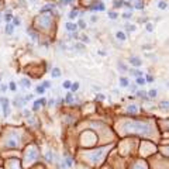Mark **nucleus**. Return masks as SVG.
I'll list each match as a JSON object with an SVG mask.
<instances>
[{
  "label": "nucleus",
  "mask_w": 169,
  "mask_h": 169,
  "mask_svg": "<svg viewBox=\"0 0 169 169\" xmlns=\"http://www.w3.org/2000/svg\"><path fill=\"white\" fill-rule=\"evenodd\" d=\"M135 83H137V86H144V85L147 83V80H145V77L138 76L137 77V80H135Z\"/></svg>",
  "instance_id": "nucleus-7"
},
{
  "label": "nucleus",
  "mask_w": 169,
  "mask_h": 169,
  "mask_svg": "<svg viewBox=\"0 0 169 169\" xmlns=\"http://www.w3.org/2000/svg\"><path fill=\"white\" fill-rule=\"evenodd\" d=\"M77 27H80V28H86V23H85L83 20H79V21H77Z\"/></svg>",
  "instance_id": "nucleus-28"
},
{
  "label": "nucleus",
  "mask_w": 169,
  "mask_h": 169,
  "mask_svg": "<svg viewBox=\"0 0 169 169\" xmlns=\"http://www.w3.org/2000/svg\"><path fill=\"white\" fill-rule=\"evenodd\" d=\"M138 111V108H137V106L135 104H131L130 107H128V113H133V114H135Z\"/></svg>",
  "instance_id": "nucleus-14"
},
{
  "label": "nucleus",
  "mask_w": 169,
  "mask_h": 169,
  "mask_svg": "<svg viewBox=\"0 0 169 169\" xmlns=\"http://www.w3.org/2000/svg\"><path fill=\"white\" fill-rule=\"evenodd\" d=\"M66 103H73V94L72 93L66 94Z\"/></svg>",
  "instance_id": "nucleus-19"
},
{
  "label": "nucleus",
  "mask_w": 169,
  "mask_h": 169,
  "mask_svg": "<svg viewBox=\"0 0 169 169\" xmlns=\"http://www.w3.org/2000/svg\"><path fill=\"white\" fill-rule=\"evenodd\" d=\"M66 30L69 31V32H75V31L77 30V24H75V23H66Z\"/></svg>",
  "instance_id": "nucleus-4"
},
{
  "label": "nucleus",
  "mask_w": 169,
  "mask_h": 169,
  "mask_svg": "<svg viewBox=\"0 0 169 169\" xmlns=\"http://www.w3.org/2000/svg\"><path fill=\"white\" fill-rule=\"evenodd\" d=\"M106 97H104V94H102V93H97L96 94V100H104Z\"/></svg>",
  "instance_id": "nucleus-35"
},
{
  "label": "nucleus",
  "mask_w": 169,
  "mask_h": 169,
  "mask_svg": "<svg viewBox=\"0 0 169 169\" xmlns=\"http://www.w3.org/2000/svg\"><path fill=\"white\" fill-rule=\"evenodd\" d=\"M131 17H133L131 11H130V13H124V14H123V18H124V20H128V18H131Z\"/></svg>",
  "instance_id": "nucleus-36"
},
{
  "label": "nucleus",
  "mask_w": 169,
  "mask_h": 169,
  "mask_svg": "<svg viewBox=\"0 0 169 169\" xmlns=\"http://www.w3.org/2000/svg\"><path fill=\"white\" fill-rule=\"evenodd\" d=\"M71 86H72V83H71L69 80H65V82L62 83V87H65V89H71Z\"/></svg>",
  "instance_id": "nucleus-21"
},
{
  "label": "nucleus",
  "mask_w": 169,
  "mask_h": 169,
  "mask_svg": "<svg viewBox=\"0 0 169 169\" xmlns=\"http://www.w3.org/2000/svg\"><path fill=\"white\" fill-rule=\"evenodd\" d=\"M51 75H52V77H59L61 76V69L59 68H54L52 72H51Z\"/></svg>",
  "instance_id": "nucleus-8"
},
{
  "label": "nucleus",
  "mask_w": 169,
  "mask_h": 169,
  "mask_svg": "<svg viewBox=\"0 0 169 169\" xmlns=\"http://www.w3.org/2000/svg\"><path fill=\"white\" fill-rule=\"evenodd\" d=\"M21 85H23L24 87H30V86H31V82L27 79V77H23V79H21Z\"/></svg>",
  "instance_id": "nucleus-11"
},
{
  "label": "nucleus",
  "mask_w": 169,
  "mask_h": 169,
  "mask_svg": "<svg viewBox=\"0 0 169 169\" xmlns=\"http://www.w3.org/2000/svg\"><path fill=\"white\" fill-rule=\"evenodd\" d=\"M168 87H169V83H168Z\"/></svg>",
  "instance_id": "nucleus-48"
},
{
  "label": "nucleus",
  "mask_w": 169,
  "mask_h": 169,
  "mask_svg": "<svg viewBox=\"0 0 169 169\" xmlns=\"http://www.w3.org/2000/svg\"><path fill=\"white\" fill-rule=\"evenodd\" d=\"M108 17H110L111 20H116V18L118 17V14H117L116 11H108Z\"/></svg>",
  "instance_id": "nucleus-22"
},
{
  "label": "nucleus",
  "mask_w": 169,
  "mask_h": 169,
  "mask_svg": "<svg viewBox=\"0 0 169 169\" xmlns=\"http://www.w3.org/2000/svg\"><path fill=\"white\" fill-rule=\"evenodd\" d=\"M135 94L138 96L139 99H142V100H148V92H145V90H138V92H135Z\"/></svg>",
  "instance_id": "nucleus-5"
},
{
  "label": "nucleus",
  "mask_w": 169,
  "mask_h": 169,
  "mask_svg": "<svg viewBox=\"0 0 169 169\" xmlns=\"http://www.w3.org/2000/svg\"><path fill=\"white\" fill-rule=\"evenodd\" d=\"M0 90H1V92H6V90H7V86H6V85H1V86H0Z\"/></svg>",
  "instance_id": "nucleus-44"
},
{
  "label": "nucleus",
  "mask_w": 169,
  "mask_h": 169,
  "mask_svg": "<svg viewBox=\"0 0 169 169\" xmlns=\"http://www.w3.org/2000/svg\"><path fill=\"white\" fill-rule=\"evenodd\" d=\"M24 102H26L24 99H21V97H18V100H17V99H15V100H14V106H18V107H23V104H24Z\"/></svg>",
  "instance_id": "nucleus-12"
},
{
  "label": "nucleus",
  "mask_w": 169,
  "mask_h": 169,
  "mask_svg": "<svg viewBox=\"0 0 169 169\" xmlns=\"http://www.w3.org/2000/svg\"><path fill=\"white\" fill-rule=\"evenodd\" d=\"M134 9H137V10H142V9H144V1H137L135 6H134Z\"/></svg>",
  "instance_id": "nucleus-16"
},
{
  "label": "nucleus",
  "mask_w": 169,
  "mask_h": 169,
  "mask_svg": "<svg viewBox=\"0 0 169 169\" xmlns=\"http://www.w3.org/2000/svg\"><path fill=\"white\" fill-rule=\"evenodd\" d=\"M124 4V0H116L114 1V7H123Z\"/></svg>",
  "instance_id": "nucleus-23"
},
{
  "label": "nucleus",
  "mask_w": 169,
  "mask_h": 169,
  "mask_svg": "<svg viewBox=\"0 0 169 169\" xmlns=\"http://www.w3.org/2000/svg\"><path fill=\"white\" fill-rule=\"evenodd\" d=\"M42 86H44L45 89H49V87H51V82H48V80H45V82L42 83Z\"/></svg>",
  "instance_id": "nucleus-40"
},
{
  "label": "nucleus",
  "mask_w": 169,
  "mask_h": 169,
  "mask_svg": "<svg viewBox=\"0 0 169 169\" xmlns=\"http://www.w3.org/2000/svg\"><path fill=\"white\" fill-rule=\"evenodd\" d=\"M125 28H127V31H131V32H133V31H135V30H137L135 24H127V26H125Z\"/></svg>",
  "instance_id": "nucleus-17"
},
{
  "label": "nucleus",
  "mask_w": 169,
  "mask_h": 169,
  "mask_svg": "<svg viewBox=\"0 0 169 169\" xmlns=\"http://www.w3.org/2000/svg\"><path fill=\"white\" fill-rule=\"evenodd\" d=\"M128 62H130V65H133V66H135V68H138V66L142 65V62H141V59H139L138 56H130Z\"/></svg>",
  "instance_id": "nucleus-2"
},
{
  "label": "nucleus",
  "mask_w": 169,
  "mask_h": 169,
  "mask_svg": "<svg viewBox=\"0 0 169 169\" xmlns=\"http://www.w3.org/2000/svg\"><path fill=\"white\" fill-rule=\"evenodd\" d=\"M77 14H79V11H77V10H72V11L69 13V18H71V20H73V18H76V17H77Z\"/></svg>",
  "instance_id": "nucleus-15"
},
{
  "label": "nucleus",
  "mask_w": 169,
  "mask_h": 169,
  "mask_svg": "<svg viewBox=\"0 0 169 169\" xmlns=\"http://www.w3.org/2000/svg\"><path fill=\"white\" fill-rule=\"evenodd\" d=\"M158 9H159V10H166V9H168V3L164 1V0H161V1L158 3Z\"/></svg>",
  "instance_id": "nucleus-9"
},
{
  "label": "nucleus",
  "mask_w": 169,
  "mask_h": 169,
  "mask_svg": "<svg viewBox=\"0 0 169 169\" xmlns=\"http://www.w3.org/2000/svg\"><path fill=\"white\" fill-rule=\"evenodd\" d=\"M40 104H41V103H40L38 100H35V102H34V107H32V110H34V111H37V110L40 108Z\"/></svg>",
  "instance_id": "nucleus-32"
},
{
  "label": "nucleus",
  "mask_w": 169,
  "mask_h": 169,
  "mask_svg": "<svg viewBox=\"0 0 169 169\" xmlns=\"http://www.w3.org/2000/svg\"><path fill=\"white\" fill-rule=\"evenodd\" d=\"M90 10H96V11H104V10H106V7L103 6V3H96V4H93L92 7H90Z\"/></svg>",
  "instance_id": "nucleus-3"
},
{
  "label": "nucleus",
  "mask_w": 169,
  "mask_h": 169,
  "mask_svg": "<svg viewBox=\"0 0 169 169\" xmlns=\"http://www.w3.org/2000/svg\"><path fill=\"white\" fill-rule=\"evenodd\" d=\"M48 104H49V106H54V100H52V99H51V100H49V102H48Z\"/></svg>",
  "instance_id": "nucleus-47"
},
{
  "label": "nucleus",
  "mask_w": 169,
  "mask_h": 169,
  "mask_svg": "<svg viewBox=\"0 0 169 169\" xmlns=\"http://www.w3.org/2000/svg\"><path fill=\"white\" fill-rule=\"evenodd\" d=\"M0 104H1V110H3L4 117H7L10 114V103H9V100L6 97H1L0 99Z\"/></svg>",
  "instance_id": "nucleus-1"
},
{
  "label": "nucleus",
  "mask_w": 169,
  "mask_h": 169,
  "mask_svg": "<svg viewBox=\"0 0 169 169\" xmlns=\"http://www.w3.org/2000/svg\"><path fill=\"white\" fill-rule=\"evenodd\" d=\"M90 21H92V23H94V21H97V17H92V18H90Z\"/></svg>",
  "instance_id": "nucleus-46"
},
{
  "label": "nucleus",
  "mask_w": 169,
  "mask_h": 169,
  "mask_svg": "<svg viewBox=\"0 0 169 169\" xmlns=\"http://www.w3.org/2000/svg\"><path fill=\"white\" fill-rule=\"evenodd\" d=\"M13 24H14V26H20V24H21V20H20L18 17H13Z\"/></svg>",
  "instance_id": "nucleus-30"
},
{
  "label": "nucleus",
  "mask_w": 169,
  "mask_h": 169,
  "mask_svg": "<svg viewBox=\"0 0 169 169\" xmlns=\"http://www.w3.org/2000/svg\"><path fill=\"white\" fill-rule=\"evenodd\" d=\"M131 73H133V75H134V76H142V72H141V71H137V69H134V71H131Z\"/></svg>",
  "instance_id": "nucleus-27"
},
{
  "label": "nucleus",
  "mask_w": 169,
  "mask_h": 169,
  "mask_svg": "<svg viewBox=\"0 0 169 169\" xmlns=\"http://www.w3.org/2000/svg\"><path fill=\"white\" fill-rule=\"evenodd\" d=\"M116 38L120 40V41H124V40H125V34H124L123 31H117V32H116Z\"/></svg>",
  "instance_id": "nucleus-10"
},
{
  "label": "nucleus",
  "mask_w": 169,
  "mask_h": 169,
  "mask_svg": "<svg viewBox=\"0 0 169 169\" xmlns=\"http://www.w3.org/2000/svg\"><path fill=\"white\" fill-rule=\"evenodd\" d=\"M40 103H41L42 106H45V104H46V100H45V99H41V100H40Z\"/></svg>",
  "instance_id": "nucleus-45"
},
{
  "label": "nucleus",
  "mask_w": 169,
  "mask_h": 169,
  "mask_svg": "<svg viewBox=\"0 0 169 169\" xmlns=\"http://www.w3.org/2000/svg\"><path fill=\"white\" fill-rule=\"evenodd\" d=\"M156 90H155V89H152V90H149V92H148V96H149V99H155V97H156Z\"/></svg>",
  "instance_id": "nucleus-20"
},
{
  "label": "nucleus",
  "mask_w": 169,
  "mask_h": 169,
  "mask_svg": "<svg viewBox=\"0 0 169 169\" xmlns=\"http://www.w3.org/2000/svg\"><path fill=\"white\" fill-rule=\"evenodd\" d=\"M80 40H82L85 44H89V42H90V40H89V37H87V35H82V37H80Z\"/></svg>",
  "instance_id": "nucleus-29"
},
{
  "label": "nucleus",
  "mask_w": 169,
  "mask_h": 169,
  "mask_svg": "<svg viewBox=\"0 0 169 169\" xmlns=\"http://www.w3.org/2000/svg\"><path fill=\"white\" fill-rule=\"evenodd\" d=\"M159 107H169V102H161V103H159Z\"/></svg>",
  "instance_id": "nucleus-37"
},
{
  "label": "nucleus",
  "mask_w": 169,
  "mask_h": 169,
  "mask_svg": "<svg viewBox=\"0 0 169 169\" xmlns=\"http://www.w3.org/2000/svg\"><path fill=\"white\" fill-rule=\"evenodd\" d=\"M77 89H79V83H77V82L72 83V86H71V90H72V92H76Z\"/></svg>",
  "instance_id": "nucleus-25"
},
{
  "label": "nucleus",
  "mask_w": 169,
  "mask_h": 169,
  "mask_svg": "<svg viewBox=\"0 0 169 169\" xmlns=\"http://www.w3.org/2000/svg\"><path fill=\"white\" fill-rule=\"evenodd\" d=\"M4 32H6L7 35H11V34L14 32V26H13V24H7V26H6V30H4Z\"/></svg>",
  "instance_id": "nucleus-6"
},
{
  "label": "nucleus",
  "mask_w": 169,
  "mask_h": 169,
  "mask_svg": "<svg viewBox=\"0 0 169 169\" xmlns=\"http://www.w3.org/2000/svg\"><path fill=\"white\" fill-rule=\"evenodd\" d=\"M72 164H73L72 158H69V156H68V158H66V166H68V168H71V166H72Z\"/></svg>",
  "instance_id": "nucleus-33"
},
{
  "label": "nucleus",
  "mask_w": 169,
  "mask_h": 169,
  "mask_svg": "<svg viewBox=\"0 0 169 169\" xmlns=\"http://www.w3.org/2000/svg\"><path fill=\"white\" fill-rule=\"evenodd\" d=\"M9 85H10V86H9V89H10V90H13V92H15V90H17V85H15L14 82H10Z\"/></svg>",
  "instance_id": "nucleus-24"
},
{
  "label": "nucleus",
  "mask_w": 169,
  "mask_h": 169,
  "mask_svg": "<svg viewBox=\"0 0 169 169\" xmlns=\"http://www.w3.org/2000/svg\"><path fill=\"white\" fill-rule=\"evenodd\" d=\"M44 92H45V87H44V86H37V93L42 94Z\"/></svg>",
  "instance_id": "nucleus-31"
},
{
  "label": "nucleus",
  "mask_w": 169,
  "mask_h": 169,
  "mask_svg": "<svg viewBox=\"0 0 169 169\" xmlns=\"http://www.w3.org/2000/svg\"><path fill=\"white\" fill-rule=\"evenodd\" d=\"M117 66H118V68H120L121 71H127V66H125V65H124V63H123L121 61H120L118 63H117Z\"/></svg>",
  "instance_id": "nucleus-34"
},
{
  "label": "nucleus",
  "mask_w": 169,
  "mask_h": 169,
  "mask_svg": "<svg viewBox=\"0 0 169 169\" xmlns=\"http://www.w3.org/2000/svg\"><path fill=\"white\" fill-rule=\"evenodd\" d=\"M124 6H125L127 9H130V10H133V9H134V6H133L131 3H128V1H124Z\"/></svg>",
  "instance_id": "nucleus-38"
},
{
  "label": "nucleus",
  "mask_w": 169,
  "mask_h": 169,
  "mask_svg": "<svg viewBox=\"0 0 169 169\" xmlns=\"http://www.w3.org/2000/svg\"><path fill=\"white\" fill-rule=\"evenodd\" d=\"M130 92H133V93L137 92V83H135V85H131V86H130Z\"/></svg>",
  "instance_id": "nucleus-39"
},
{
  "label": "nucleus",
  "mask_w": 169,
  "mask_h": 169,
  "mask_svg": "<svg viewBox=\"0 0 169 169\" xmlns=\"http://www.w3.org/2000/svg\"><path fill=\"white\" fill-rule=\"evenodd\" d=\"M4 20H6V21H7V23H9V21H11V20H13V15H11V13H10V11H7V13H6V14H4Z\"/></svg>",
  "instance_id": "nucleus-18"
},
{
  "label": "nucleus",
  "mask_w": 169,
  "mask_h": 169,
  "mask_svg": "<svg viewBox=\"0 0 169 169\" xmlns=\"http://www.w3.org/2000/svg\"><path fill=\"white\" fill-rule=\"evenodd\" d=\"M145 80H147V82H154V77H152V76H149V75H148V76L145 77Z\"/></svg>",
  "instance_id": "nucleus-42"
},
{
  "label": "nucleus",
  "mask_w": 169,
  "mask_h": 169,
  "mask_svg": "<svg viewBox=\"0 0 169 169\" xmlns=\"http://www.w3.org/2000/svg\"><path fill=\"white\" fill-rule=\"evenodd\" d=\"M145 27H147V31H148V32H152V31H154V26H152L151 23H147Z\"/></svg>",
  "instance_id": "nucleus-26"
},
{
  "label": "nucleus",
  "mask_w": 169,
  "mask_h": 169,
  "mask_svg": "<svg viewBox=\"0 0 169 169\" xmlns=\"http://www.w3.org/2000/svg\"><path fill=\"white\" fill-rule=\"evenodd\" d=\"M24 100H26V102H28V100H32V94H28V96H26V97H24Z\"/></svg>",
  "instance_id": "nucleus-43"
},
{
  "label": "nucleus",
  "mask_w": 169,
  "mask_h": 169,
  "mask_svg": "<svg viewBox=\"0 0 169 169\" xmlns=\"http://www.w3.org/2000/svg\"><path fill=\"white\" fill-rule=\"evenodd\" d=\"M120 83H121V86H123V87H127L130 82H128V79H127V77H120Z\"/></svg>",
  "instance_id": "nucleus-13"
},
{
  "label": "nucleus",
  "mask_w": 169,
  "mask_h": 169,
  "mask_svg": "<svg viewBox=\"0 0 169 169\" xmlns=\"http://www.w3.org/2000/svg\"><path fill=\"white\" fill-rule=\"evenodd\" d=\"M23 114H24V117H30V116H31V111H28V110H24V111H23Z\"/></svg>",
  "instance_id": "nucleus-41"
}]
</instances>
